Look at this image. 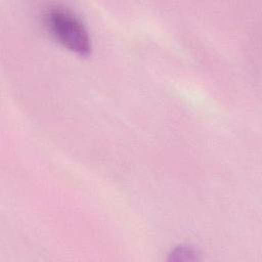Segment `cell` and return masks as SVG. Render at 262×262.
<instances>
[{
  "instance_id": "obj_1",
  "label": "cell",
  "mask_w": 262,
  "mask_h": 262,
  "mask_svg": "<svg viewBox=\"0 0 262 262\" xmlns=\"http://www.w3.org/2000/svg\"><path fill=\"white\" fill-rule=\"evenodd\" d=\"M45 25L51 35L68 49L80 55H87L91 51L89 34L72 11L60 6L50 7L45 13Z\"/></svg>"
},
{
  "instance_id": "obj_2",
  "label": "cell",
  "mask_w": 262,
  "mask_h": 262,
  "mask_svg": "<svg viewBox=\"0 0 262 262\" xmlns=\"http://www.w3.org/2000/svg\"><path fill=\"white\" fill-rule=\"evenodd\" d=\"M195 252L190 249V248H186V247H179L177 249H175L171 255H173V260H188V261H191V260H194L196 259L195 257Z\"/></svg>"
}]
</instances>
